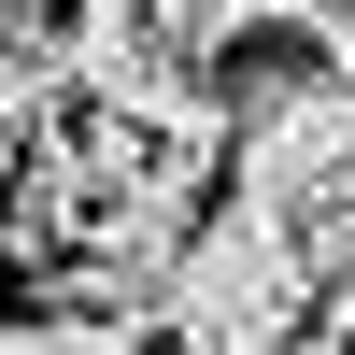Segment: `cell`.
<instances>
[{"label": "cell", "instance_id": "3957f363", "mask_svg": "<svg viewBox=\"0 0 355 355\" xmlns=\"http://www.w3.org/2000/svg\"><path fill=\"white\" fill-rule=\"evenodd\" d=\"M57 114H71V85H57V43H43V28H0V157L57 142Z\"/></svg>", "mask_w": 355, "mask_h": 355}, {"label": "cell", "instance_id": "277c9868", "mask_svg": "<svg viewBox=\"0 0 355 355\" xmlns=\"http://www.w3.org/2000/svg\"><path fill=\"white\" fill-rule=\"evenodd\" d=\"M0 355H157V341L114 313H43V327H0Z\"/></svg>", "mask_w": 355, "mask_h": 355}, {"label": "cell", "instance_id": "6da1fadb", "mask_svg": "<svg viewBox=\"0 0 355 355\" xmlns=\"http://www.w3.org/2000/svg\"><path fill=\"white\" fill-rule=\"evenodd\" d=\"M157 341L171 355H284L313 341V284H299V227L284 214H214L171 242V299H157Z\"/></svg>", "mask_w": 355, "mask_h": 355}, {"label": "cell", "instance_id": "7a4b0ae2", "mask_svg": "<svg viewBox=\"0 0 355 355\" xmlns=\"http://www.w3.org/2000/svg\"><path fill=\"white\" fill-rule=\"evenodd\" d=\"M227 171H242L256 214H313L355 185V71H256L227 100Z\"/></svg>", "mask_w": 355, "mask_h": 355}]
</instances>
